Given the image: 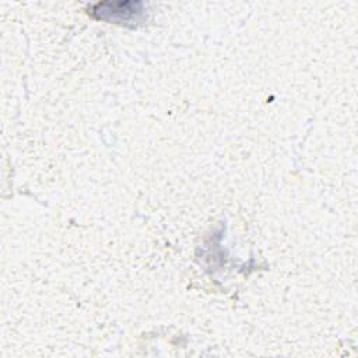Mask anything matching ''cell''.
Instances as JSON below:
<instances>
[{
    "label": "cell",
    "instance_id": "6da1fadb",
    "mask_svg": "<svg viewBox=\"0 0 358 358\" xmlns=\"http://www.w3.org/2000/svg\"><path fill=\"white\" fill-rule=\"evenodd\" d=\"M143 4L133 1H117V3H99L94 7V13L98 18L102 20H113V21H129L136 18L138 13H141Z\"/></svg>",
    "mask_w": 358,
    "mask_h": 358
}]
</instances>
